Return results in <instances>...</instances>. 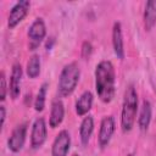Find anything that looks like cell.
I'll return each instance as SVG.
<instances>
[{"label": "cell", "instance_id": "52a82bcc", "mask_svg": "<svg viewBox=\"0 0 156 156\" xmlns=\"http://www.w3.org/2000/svg\"><path fill=\"white\" fill-rule=\"evenodd\" d=\"M115 133V118L112 116H105L101 119L99 135H98V143L100 147H106Z\"/></svg>", "mask_w": 156, "mask_h": 156}, {"label": "cell", "instance_id": "44dd1931", "mask_svg": "<svg viewBox=\"0 0 156 156\" xmlns=\"http://www.w3.org/2000/svg\"><path fill=\"white\" fill-rule=\"evenodd\" d=\"M0 117H1V122H0V127L2 128L5 124V118H6V108L4 105L0 106Z\"/></svg>", "mask_w": 156, "mask_h": 156}, {"label": "cell", "instance_id": "9c48e42d", "mask_svg": "<svg viewBox=\"0 0 156 156\" xmlns=\"http://www.w3.org/2000/svg\"><path fill=\"white\" fill-rule=\"evenodd\" d=\"M26 135H27V123H21L18 124L11 133L9 140H7V146L12 152H20L24 145L26 141Z\"/></svg>", "mask_w": 156, "mask_h": 156}, {"label": "cell", "instance_id": "277c9868", "mask_svg": "<svg viewBox=\"0 0 156 156\" xmlns=\"http://www.w3.org/2000/svg\"><path fill=\"white\" fill-rule=\"evenodd\" d=\"M27 35L29 39V50L37 49L46 35V26H45L44 20L40 17L35 18L29 26Z\"/></svg>", "mask_w": 156, "mask_h": 156}, {"label": "cell", "instance_id": "7c38bea8", "mask_svg": "<svg viewBox=\"0 0 156 156\" xmlns=\"http://www.w3.org/2000/svg\"><path fill=\"white\" fill-rule=\"evenodd\" d=\"M65 117V106L61 99H55L51 102V111L49 117V126L51 128H57Z\"/></svg>", "mask_w": 156, "mask_h": 156}, {"label": "cell", "instance_id": "2e32d148", "mask_svg": "<svg viewBox=\"0 0 156 156\" xmlns=\"http://www.w3.org/2000/svg\"><path fill=\"white\" fill-rule=\"evenodd\" d=\"M93 100L94 96L91 91L85 90L76 101V112L78 116H87V113L90 111L93 106Z\"/></svg>", "mask_w": 156, "mask_h": 156}, {"label": "cell", "instance_id": "3957f363", "mask_svg": "<svg viewBox=\"0 0 156 156\" xmlns=\"http://www.w3.org/2000/svg\"><path fill=\"white\" fill-rule=\"evenodd\" d=\"M80 78V69L77 62H69L67 63L58 77V83H57V91L60 96H68L71 95L74 89L77 88V84Z\"/></svg>", "mask_w": 156, "mask_h": 156}, {"label": "cell", "instance_id": "7a4b0ae2", "mask_svg": "<svg viewBox=\"0 0 156 156\" xmlns=\"http://www.w3.org/2000/svg\"><path fill=\"white\" fill-rule=\"evenodd\" d=\"M138 112V94L134 85H128L124 90L122 115H121V127L123 133H128L133 129Z\"/></svg>", "mask_w": 156, "mask_h": 156}, {"label": "cell", "instance_id": "ffe728a7", "mask_svg": "<svg viewBox=\"0 0 156 156\" xmlns=\"http://www.w3.org/2000/svg\"><path fill=\"white\" fill-rule=\"evenodd\" d=\"M1 88H0V99L1 101H4L6 99V94H7V84H6V77H5V72H1Z\"/></svg>", "mask_w": 156, "mask_h": 156}, {"label": "cell", "instance_id": "5b68a950", "mask_svg": "<svg viewBox=\"0 0 156 156\" xmlns=\"http://www.w3.org/2000/svg\"><path fill=\"white\" fill-rule=\"evenodd\" d=\"M48 136V128L46 122L43 117L37 118L33 122L32 132H30V146L33 149H39L44 145Z\"/></svg>", "mask_w": 156, "mask_h": 156}, {"label": "cell", "instance_id": "e0dca14e", "mask_svg": "<svg viewBox=\"0 0 156 156\" xmlns=\"http://www.w3.org/2000/svg\"><path fill=\"white\" fill-rule=\"evenodd\" d=\"M40 57L39 55L34 54L30 56V58L28 60L27 62V68H26V72H27V76L29 78H37L40 73Z\"/></svg>", "mask_w": 156, "mask_h": 156}, {"label": "cell", "instance_id": "8fae6325", "mask_svg": "<svg viewBox=\"0 0 156 156\" xmlns=\"http://www.w3.org/2000/svg\"><path fill=\"white\" fill-rule=\"evenodd\" d=\"M112 46L115 55L117 58H124V43H123V34H122V24L121 22H115L112 27Z\"/></svg>", "mask_w": 156, "mask_h": 156}, {"label": "cell", "instance_id": "ba28073f", "mask_svg": "<svg viewBox=\"0 0 156 156\" xmlns=\"http://www.w3.org/2000/svg\"><path fill=\"white\" fill-rule=\"evenodd\" d=\"M71 147V135L69 133L63 129L58 132L56 135L52 146H51V156H67Z\"/></svg>", "mask_w": 156, "mask_h": 156}, {"label": "cell", "instance_id": "ac0fdd59", "mask_svg": "<svg viewBox=\"0 0 156 156\" xmlns=\"http://www.w3.org/2000/svg\"><path fill=\"white\" fill-rule=\"evenodd\" d=\"M48 88L49 84L48 83H43L39 88V91L37 94V98L34 100V108L38 112H41L45 107V98H46V93H48Z\"/></svg>", "mask_w": 156, "mask_h": 156}, {"label": "cell", "instance_id": "30bf717a", "mask_svg": "<svg viewBox=\"0 0 156 156\" xmlns=\"http://www.w3.org/2000/svg\"><path fill=\"white\" fill-rule=\"evenodd\" d=\"M22 76H23V71H22V66L20 63H15L12 66V71H11V78H10V85H9V91H10V96L16 100L20 94H21V83H22Z\"/></svg>", "mask_w": 156, "mask_h": 156}, {"label": "cell", "instance_id": "9a60e30c", "mask_svg": "<svg viewBox=\"0 0 156 156\" xmlns=\"http://www.w3.org/2000/svg\"><path fill=\"white\" fill-rule=\"evenodd\" d=\"M151 117H152V106L151 102L149 100H144L139 111V116H138V126L140 130H146L150 126L151 122Z\"/></svg>", "mask_w": 156, "mask_h": 156}, {"label": "cell", "instance_id": "8992f818", "mask_svg": "<svg viewBox=\"0 0 156 156\" xmlns=\"http://www.w3.org/2000/svg\"><path fill=\"white\" fill-rule=\"evenodd\" d=\"M30 9V2L27 0H22V1H17L12 9L10 10L9 13V18H7V26L9 28H15L17 24H20V22H22L24 20V17L28 15Z\"/></svg>", "mask_w": 156, "mask_h": 156}, {"label": "cell", "instance_id": "5bb4252c", "mask_svg": "<svg viewBox=\"0 0 156 156\" xmlns=\"http://www.w3.org/2000/svg\"><path fill=\"white\" fill-rule=\"evenodd\" d=\"M143 22H144V28L147 32L156 26V0H149L145 4Z\"/></svg>", "mask_w": 156, "mask_h": 156}, {"label": "cell", "instance_id": "6da1fadb", "mask_svg": "<svg viewBox=\"0 0 156 156\" xmlns=\"http://www.w3.org/2000/svg\"><path fill=\"white\" fill-rule=\"evenodd\" d=\"M95 90L98 98L108 104L115 98L116 91V72L111 61L102 60L95 67Z\"/></svg>", "mask_w": 156, "mask_h": 156}, {"label": "cell", "instance_id": "d6986e66", "mask_svg": "<svg viewBox=\"0 0 156 156\" xmlns=\"http://www.w3.org/2000/svg\"><path fill=\"white\" fill-rule=\"evenodd\" d=\"M80 52H82V57H84V58L90 57V55L93 52V45H91V43L90 41H84L82 44Z\"/></svg>", "mask_w": 156, "mask_h": 156}, {"label": "cell", "instance_id": "4fadbf2b", "mask_svg": "<svg viewBox=\"0 0 156 156\" xmlns=\"http://www.w3.org/2000/svg\"><path fill=\"white\" fill-rule=\"evenodd\" d=\"M94 132V118L90 115H87L79 127V138H80V143L83 146H87L89 144V140L93 135Z\"/></svg>", "mask_w": 156, "mask_h": 156}]
</instances>
